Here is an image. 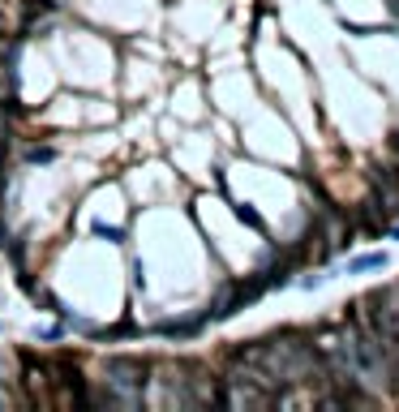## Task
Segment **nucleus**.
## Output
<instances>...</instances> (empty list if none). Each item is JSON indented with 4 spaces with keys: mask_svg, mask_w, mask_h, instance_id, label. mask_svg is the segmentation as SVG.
Returning a JSON list of instances; mask_svg holds the SVG:
<instances>
[{
    "mask_svg": "<svg viewBox=\"0 0 399 412\" xmlns=\"http://www.w3.org/2000/svg\"><path fill=\"white\" fill-rule=\"evenodd\" d=\"M237 215H241V219H245L249 228H258V232H262V219H258V215L249 211V206H237Z\"/></svg>",
    "mask_w": 399,
    "mask_h": 412,
    "instance_id": "5",
    "label": "nucleus"
},
{
    "mask_svg": "<svg viewBox=\"0 0 399 412\" xmlns=\"http://www.w3.org/2000/svg\"><path fill=\"white\" fill-rule=\"evenodd\" d=\"M369 185H374V206L378 211H399V181H391L382 168H374Z\"/></svg>",
    "mask_w": 399,
    "mask_h": 412,
    "instance_id": "2",
    "label": "nucleus"
},
{
    "mask_svg": "<svg viewBox=\"0 0 399 412\" xmlns=\"http://www.w3.org/2000/svg\"><path fill=\"white\" fill-rule=\"evenodd\" d=\"M386 262H391L386 253H357V258H352V262H348L344 271H348V275H365V271H382Z\"/></svg>",
    "mask_w": 399,
    "mask_h": 412,
    "instance_id": "3",
    "label": "nucleus"
},
{
    "mask_svg": "<svg viewBox=\"0 0 399 412\" xmlns=\"http://www.w3.org/2000/svg\"><path fill=\"white\" fill-rule=\"evenodd\" d=\"M146 374H150L146 360H138V356H112L103 365V382H107L103 404H112V408H138L142 395H146V382H150Z\"/></svg>",
    "mask_w": 399,
    "mask_h": 412,
    "instance_id": "1",
    "label": "nucleus"
},
{
    "mask_svg": "<svg viewBox=\"0 0 399 412\" xmlns=\"http://www.w3.org/2000/svg\"><path fill=\"white\" fill-rule=\"evenodd\" d=\"M95 236H107V241H121L125 232H121V228H107V224H95Z\"/></svg>",
    "mask_w": 399,
    "mask_h": 412,
    "instance_id": "6",
    "label": "nucleus"
},
{
    "mask_svg": "<svg viewBox=\"0 0 399 412\" xmlns=\"http://www.w3.org/2000/svg\"><path fill=\"white\" fill-rule=\"evenodd\" d=\"M26 159H30V164H52V159H56V150H52V146H30V150H26Z\"/></svg>",
    "mask_w": 399,
    "mask_h": 412,
    "instance_id": "4",
    "label": "nucleus"
}]
</instances>
